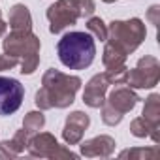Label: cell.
Masks as SVG:
<instances>
[{"label":"cell","mask_w":160,"mask_h":160,"mask_svg":"<svg viewBox=\"0 0 160 160\" xmlns=\"http://www.w3.org/2000/svg\"><path fill=\"white\" fill-rule=\"evenodd\" d=\"M158 156H160L158 147H136L119 152V158H130V160H154Z\"/></svg>","instance_id":"cell-16"},{"label":"cell","mask_w":160,"mask_h":160,"mask_svg":"<svg viewBox=\"0 0 160 160\" xmlns=\"http://www.w3.org/2000/svg\"><path fill=\"white\" fill-rule=\"evenodd\" d=\"M0 17H2V13H0Z\"/></svg>","instance_id":"cell-28"},{"label":"cell","mask_w":160,"mask_h":160,"mask_svg":"<svg viewBox=\"0 0 160 160\" xmlns=\"http://www.w3.org/2000/svg\"><path fill=\"white\" fill-rule=\"evenodd\" d=\"M30 132H27L25 128H21V130H17L15 132V136L10 139L12 141V145H13V149L21 154V152H25L27 151V147H28V141H30Z\"/></svg>","instance_id":"cell-22"},{"label":"cell","mask_w":160,"mask_h":160,"mask_svg":"<svg viewBox=\"0 0 160 160\" xmlns=\"http://www.w3.org/2000/svg\"><path fill=\"white\" fill-rule=\"evenodd\" d=\"M91 124V117L85 111H73L66 117L64 128H62V138L68 145H77L83 139L85 130Z\"/></svg>","instance_id":"cell-9"},{"label":"cell","mask_w":160,"mask_h":160,"mask_svg":"<svg viewBox=\"0 0 160 160\" xmlns=\"http://www.w3.org/2000/svg\"><path fill=\"white\" fill-rule=\"evenodd\" d=\"M115 139L111 138V136H96V138H92V139H87V141H83L81 145V154L83 156H87V158H108V156H111L113 154V151H115Z\"/></svg>","instance_id":"cell-12"},{"label":"cell","mask_w":160,"mask_h":160,"mask_svg":"<svg viewBox=\"0 0 160 160\" xmlns=\"http://www.w3.org/2000/svg\"><path fill=\"white\" fill-rule=\"evenodd\" d=\"M57 55L60 62L70 70H85L94 62L96 43L89 32L72 30L66 32L57 43Z\"/></svg>","instance_id":"cell-2"},{"label":"cell","mask_w":160,"mask_h":160,"mask_svg":"<svg viewBox=\"0 0 160 160\" xmlns=\"http://www.w3.org/2000/svg\"><path fill=\"white\" fill-rule=\"evenodd\" d=\"M106 79L109 85H124L126 83V75H128V68L121 66V68H113V70H106L104 72Z\"/></svg>","instance_id":"cell-21"},{"label":"cell","mask_w":160,"mask_h":160,"mask_svg":"<svg viewBox=\"0 0 160 160\" xmlns=\"http://www.w3.org/2000/svg\"><path fill=\"white\" fill-rule=\"evenodd\" d=\"M147 21L151 23V25H154V27H158L160 25V6H151L149 8V12H147Z\"/></svg>","instance_id":"cell-25"},{"label":"cell","mask_w":160,"mask_h":160,"mask_svg":"<svg viewBox=\"0 0 160 160\" xmlns=\"http://www.w3.org/2000/svg\"><path fill=\"white\" fill-rule=\"evenodd\" d=\"M102 2H106V4H113V2H117V0H102Z\"/></svg>","instance_id":"cell-27"},{"label":"cell","mask_w":160,"mask_h":160,"mask_svg":"<svg viewBox=\"0 0 160 160\" xmlns=\"http://www.w3.org/2000/svg\"><path fill=\"white\" fill-rule=\"evenodd\" d=\"M145 36H147L145 23L138 17H132L128 21H111L108 27L106 42L121 49L124 55H130L143 43Z\"/></svg>","instance_id":"cell-5"},{"label":"cell","mask_w":160,"mask_h":160,"mask_svg":"<svg viewBox=\"0 0 160 160\" xmlns=\"http://www.w3.org/2000/svg\"><path fill=\"white\" fill-rule=\"evenodd\" d=\"M160 81V62L151 57L145 55L138 60L134 70H128L126 75V83L130 89H152L156 87Z\"/></svg>","instance_id":"cell-6"},{"label":"cell","mask_w":160,"mask_h":160,"mask_svg":"<svg viewBox=\"0 0 160 160\" xmlns=\"http://www.w3.org/2000/svg\"><path fill=\"white\" fill-rule=\"evenodd\" d=\"M27 151L30 152V156H36V158H53V160L77 158L75 152H72L70 149L58 145L57 138L53 134H49V132H36V134H32Z\"/></svg>","instance_id":"cell-7"},{"label":"cell","mask_w":160,"mask_h":160,"mask_svg":"<svg viewBox=\"0 0 160 160\" xmlns=\"http://www.w3.org/2000/svg\"><path fill=\"white\" fill-rule=\"evenodd\" d=\"M96 10L94 0H57L47 8L49 32L58 34L64 28L72 27L81 17H91Z\"/></svg>","instance_id":"cell-4"},{"label":"cell","mask_w":160,"mask_h":160,"mask_svg":"<svg viewBox=\"0 0 160 160\" xmlns=\"http://www.w3.org/2000/svg\"><path fill=\"white\" fill-rule=\"evenodd\" d=\"M6 30H8V23H6V21H2V17H0V36H4V34H6Z\"/></svg>","instance_id":"cell-26"},{"label":"cell","mask_w":160,"mask_h":160,"mask_svg":"<svg viewBox=\"0 0 160 160\" xmlns=\"http://www.w3.org/2000/svg\"><path fill=\"white\" fill-rule=\"evenodd\" d=\"M17 156H19V152L13 149L10 139L0 141V158H17Z\"/></svg>","instance_id":"cell-23"},{"label":"cell","mask_w":160,"mask_h":160,"mask_svg":"<svg viewBox=\"0 0 160 160\" xmlns=\"http://www.w3.org/2000/svg\"><path fill=\"white\" fill-rule=\"evenodd\" d=\"M40 47L42 42L32 30H12L2 42L4 53L19 58L21 73L25 75L36 72L40 64Z\"/></svg>","instance_id":"cell-3"},{"label":"cell","mask_w":160,"mask_h":160,"mask_svg":"<svg viewBox=\"0 0 160 160\" xmlns=\"http://www.w3.org/2000/svg\"><path fill=\"white\" fill-rule=\"evenodd\" d=\"M122 113H119L117 109H113L108 102H104L102 104V121H104V124H108V126H117L121 121H122Z\"/></svg>","instance_id":"cell-19"},{"label":"cell","mask_w":160,"mask_h":160,"mask_svg":"<svg viewBox=\"0 0 160 160\" xmlns=\"http://www.w3.org/2000/svg\"><path fill=\"white\" fill-rule=\"evenodd\" d=\"M141 117L152 126V134H151L152 141H154V143H160V134H158V130H160V94L152 92V94L145 100Z\"/></svg>","instance_id":"cell-13"},{"label":"cell","mask_w":160,"mask_h":160,"mask_svg":"<svg viewBox=\"0 0 160 160\" xmlns=\"http://www.w3.org/2000/svg\"><path fill=\"white\" fill-rule=\"evenodd\" d=\"M126 57L121 49H117L115 45H111L109 42H106V47H104V55H102V62L106 66V70H113V68H121V66H126Z\"/></svg>","instance_id":"cell-15"},{"label":"cell","mask_w":160,"mask_h":160,"mask_svg":"<svg viewBox=\"0 0 160 160\" xmlns=\"http://www.w3.org/2000/svg\"><path fill=\"white\" fill-rule=\"evenodd\" d=\"M25 98V87L13 77L0 75V115H13Z\"/></svg>","instance_id":"cell-8"},{"label":"cell","mask_w":160,"mask_h":160,"mask_svg":"<svg viewBox=\"0 0 160 160\" xmlns=\"http://www.w3.org/2000/svg\"><path fill=\"white\" fill-rule=\"evenodd\" d=\"M130 132H132V136H136V138H147V136L152 134V126H151L143 117H138V119H134V121L130 122Z\"/></svg>","instance_id":"cell-20"},{"label":"cell","mask_w":160,"mask_h":160,"mask_svg":"<svg viewBox=\"0 0 160 160\" xmlns=\"http://www.w3.org/2000/svg\"><path fill=\"white\" fill-rule=\"evenodd\" d=\"M81 83H83L81 77L49 68L42 77V87L36 92L34 102L42 111H47L53 108H58V109L70 108L75 100L77 91L81 89Z\"/></svg>","instance_id":"cell-1"},{"label":"cell","mask_w":160,"mask_h":160,"mask_svg":"<svg viewBox=\"0 0 160 160\" xmlns=\"http://www.w3.org/2000/svg\"><path fill=\"white\" fill-rule=\"evenodd\" d=\"M19 64V58L17 57H12V55H0V72H6V70H12Z\"/></svg>","instance_id":"cell-24"},{"label":"cell","mask_w":160,"mask_h":160,"mask_svg":"<svg viewBox=\"0 0 160 160\" xmlns=\"http://www.w3.org/2000/svg\"><path fill=\"white\" fill-rule=\"evenodd\" d=\"M106 102L117 109L119 113H128L136 108V104L139 102V96L134 92V89H130L128 85H115V89L109 92V96L106 98Z\"/></svg>","instance_id":"cell-11"},{"label":"cell","mask_w":160,"mask_h":160,"mask_svg":"<svg viewBox=\"0 0 160 160\" xmlns=\"http://www.w3.org/2000/svg\"><path fill=\"white\" fill-rule=\"evenodd\" d=\"M8 25L12 30H32V15L25 4H13L8 12Z\"/></svg>","instance_id":"cell-14"},{"label":"cell","mask_w":160,"mask_h":160,"mask_svg":"<svg viewBox=\"0 0 160 160\" xmlns=\"http://www.w3.org/2000/svg\"><path fill=\"white\" fill-rule=\"evenodd\" d=\"M108 89H109V83L104 73H96L89 79V83L85 85V91H83V102L92 108V109H100L102 104L106 102V94H108Z\"/></svg>","instance_id":"cell-10"},{"label":"cell","mask_w":160,"mask_h":160,"mask_svg":"<svg viewBox=\"0 0 160 160\" xmlns=\"http://www.w3.org/2000/svg\"><path fill=\"white\" fill-rule=\"evenodd\" d=\"M43 126H45V115H43L42 109H40V111H30V113H27L25 119H23V128H25L27 132H30V134L40 132Z\"/></svg>","instance_id":"cell-17"},{"label":"cell","mask_w":160,"mask_h":160,"mask_svg":"<svg viewBox=\"0 0 160 160\" xmlns=\"http://www.w3.org/2000/svg\"><path fill=\"white\" fill-rule=\"evenodd\" d=\"M87 32L94 40H100V42L108 40V25L100 17H89V21H87Z\"/></svg>","instance_id":"cell-18"}]
</instances>
